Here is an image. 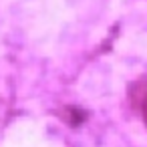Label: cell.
Here are the masks:
<instances>
[{
    "label": "cell",
    "mask_w": 147,
    "mask_h": 147,
    "mask_svg": "<svg viewBox=\"0 0 147 147\" xmlns=\"http://www.w3.org/2000/svg\"><path fill=\"white\" fill-rule=\"evenodd\" d=\"M143 115H145V121H147V97H145V103H143Z\"/></svg>",
    "instance_id": "cell-1"
}]
</instances>
